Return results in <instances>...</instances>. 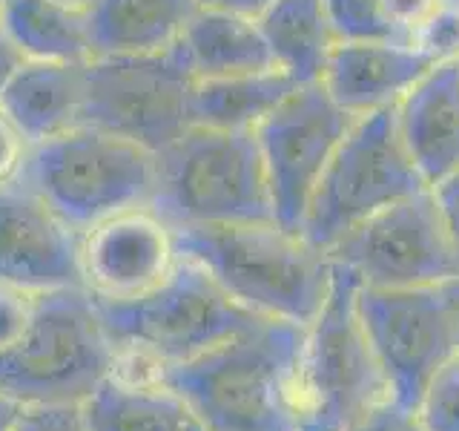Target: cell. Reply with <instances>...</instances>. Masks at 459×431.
<instances>
[{"label": "cell", "instance_id": "cell-1", "mask_svg": "<svg viewBox=\"0 0 459 431\" xmlns=\"http://www.w3.org/2000/svg\"><path fill=\"white\" fill-rule=\"evenodd\" d=\"M307 325L258 320L190 363L155 368L210 431H299Z\"/></svg>", "mask_w": 459, "mask_h": 431}, {"label": "cell", "instance_id": "cell-2", "mask_svg": "<svg viewBox=\"0 0 459 431\" xmlns=\"http://www.w3.org/2000/svg\"><path fill=\"white\" fill-rule=\"evenodd\" d=\"M178 256L201 265L238 305L270 320L310 325L319 316L333 262L276 222L176 227Z\"/></svg>", "mask_w": 459, "mask_h": 431}, {"label": "cell", "instance_id": "cell-3", "mask_svg": "<svg viewBox=\"0 0 459 431\" xmlns=\"http://www.w3.org/2000/svg\"><path fill=\"white\" fill-rule=\"evenodd\" d=\"M150 210L172 230L273 222L267 172L255 133L193 124L155 153Z\"/></svg>", "mask_w": 459, "mask_h": 431}, {"label": "cell", "instance_id": "cell-4", "mask_svg": "<svg viewBox=\"0 0 459 431\" xmlns=\"http://www.w3.org/2000/svg\"><path fill=\"white\" fill-rule=\"evenodd\" d=\"M21 187L86 233L115 213L150 207L155 153L90 124L32 144L18 172Z\"/></svg>", "mask_w": 459, "mask_h": 431}, {"label": "cell", "instance_id": "cell-5", "mask_svg": "<svg viewBox=\"0 0 459 431\" xmlns=\"http://www.w3.org/2000/svg\"><path fill=\"white\" fill-rule=\"evenodd\" d=\"M115 363L118 348L86 287L35 294L26 334L0 351V391L23 406H81Z\"/></svg>", "mask_w": 459, "mask_h": 431}, {"label": "cell", "instance_id": "cell-6", "mask_svg": "<svg viewBox=\"0 0 459 431\" xmlns=\"http://www.w3.org/2000/svg\"><path fill=\"white\" fill-rule=\"evenodd\" d=\"M92 299L118 354L143 356L155 368L190 363L258 320V313L238 305L204 268L184 256L147 294Z\"/></svg>", "mask_w": 459, "mask_h": 431}, {"label": "cell", "instance_id": "cell-7", "mask_svg": "<svg viewBox=\"0 0 459 431\" xmlns=\"http://www.w3.org/2000/svg\"><path fill=\"white\" fill-rule=\"evenodd\" d=\"M399 136L396 107L356 119L322 172L299 236L322 253L373 213L425 190Z\"/></svg>", "mask_w": 459, "mask_h": 431}, {"label": "cell", "instance_id": "cell-8", "mask_svg": "<svg viewBox=\"0 0 459 431\" xmlns=\"http://www.w3.org/2000/svg\"><path fill=\"white\" fill-rule=\"evenodd\" d=\"M359 285L353 270L333 262L327 299L307 325L299 431H344L370 406L391 397L356 313Z\"/></svg>", "mask_w": 459, "mask_h": 431}, {"label": "cell", "instance_id": "cell-9", "mask_svg": "<svg viewBox=\"0 0 459 431\" xmlns=\"http://www.w3.org/2000/svg\"><path fill=\"white\" fill-rule=\"evenodd\" d=\"M193 86L178 43L155 55L90 57L83 124L161 153L193 127Z\"/></svg>", "mask_w": 459, "mask_h": 431}, {"label": "cell", "instance_id": "cell-10", "mask_svg": "<svg viewBox=\"0 0 459 431\" xmlns=\"http://www.w3.org/2000/svg\"><path fill=\"white\" fill-rule=\"evenodd\" d=\"M356 313L391 397L416 411L434 374L459 354L454 305L445 285H359Z\"/></svg>", "mask_w": 459, "mask_h": 431}, {"label": "cell", "instance_id": "cell-11", "mask_svg": "<svg viewBox=\"0 0 459 431\" xmlns=\"http://www.w3.org/2000/svg\"><path fill=\"white\" fill-rule=\"evenodd\" d=\"M327 256L370 287L442 285L459 277L454 242L430 187L373 213Z\"/></svg>", "mask_w": 459, "mask_h": 431}, {"label": "cell", "instance_id": "cell-12", "mask_svg": "<svg viewBox=\"0 0 459 431\" xmlns=\"http://www.w3.org/2000/svg\"><path fill=\"white\" fill-rule=\"evenodd\" d=\"M356 119L325 86L299 84L253 133L267 172L273 222L299 233L322 172Z\"/></svg>", "mask_w": 459, "mask_h": 431}, {"label": "cell", "instance_id": "cell-13", "mask_svg": "<svg viewBox=\"0 0 459 431\" xmlns=\"http://www.w3.org/2000/svg\"><path fill=\"white\" fill-rule=\"evenodd\" d=\"M0 285L26 294L83 287L81 233L18 181L0 184Z\"/></svg>", "mask_w": 459, "mask_h": 431}, {"label": "cell", "instance_id": "cell-14", "mask_svg": "<svg viewBox=\"0 0 459 431\" xmlns=\"http://www.w3.org/2000/svg\"><path fill=\"white\" fill-rule=\"evenodd\" d=\"M178 262L172 227L150 207L98 222L81 236L83 287L100 299H135L161 285Z\"/></svg>", "mask_w": 459, "mask_h": 431}, {"label": "cell", "instance_id": "cell-15", "mask_svg": "<svg viewBox=\"0 0 459 431\" xmlns=\"http://www.w3.org/2000/svg\"><path fill=\"white\" fill-rule=\"evenodd\" d=\"M434 66V57L416 43H336L319 84L344 112L362 119L396 107Z\"/></svg>", "mask_w": 459, "mask_h": 431}, {"label": "cell", "instance_id": "cell-16", "mask_svg": "<svg viewBox=\"0 0 459 431\" xmlns=\"http://www.w3.org/2000/svg\"><path fill=\"white\" fill-rule=\"evenodd\" d=\"M399 136L428 187L459 170V61H442L396 104Z\"/></svg>", "mask_w": 459, "mask_h": 431}, {"label": "cell", "instance_id": "cell-17", "mask_svg": "<svg viewBox=\"0 0 459 431\" xmlns=\"http://www.w3.org/2000/svg\"><path fill=\"white\" fill-rule=\"evenodd\" d=\"M86 64L26 61L0 95V110L32 144L83 124Z\"/></svg>", "mask_w": 459, "mask_h": 431}, {"label": "cell", "instance_id": "cell-18", "mask_svg": "<svg viewBox=\"0 0 459 431\" xmlns=\"http://www.w3.org/2000/svg\"><path fill=\"white\" fill-rule=\"evenodd\" d=\"M90 431H210L178 391L155 377L112 371L81 402Z\"/></svg>", "mask_w": 459, "mask_h": 431}, {"label": "cell", "instance_id": "cell-19", "mask_svg": "<svg viewBox=\"0 0 459 431\" xmlns=\"http://www.w3.org/2000/svg\"><path fill=\"white\" fill-rule=\"evenodd\" d=\"M195 9L198 0H92L86 9L92 57L167 52Z\"/></svg>", "mask_w": 459, "mask_h": 431}, {"label": "cell", "instance_id": "cell-20", "mask_svg": "<svg viewBox=\"0 0 459 431\" xmlns=\"http://www.w3.org/2000/svg\"><path fill=\"white\" fill-rule=\"evenodd\" d=\"M178 49L195 81L279 69L273 64L258 21H247L227 12L195 9L190 23L184 26Z\"/></svg>", "mask_w": 459, "mask_h": 431}, {"label": "cell", "instance_id": "cell-21", "mask_svg": "<svg viewBox=\"0 0 459 431\" xmlns=\"http://www.w3.org/2000/svg\"><path fill=\"white\" fill-rule=\"evenodd\" d=\"M258 29L270 47L273 64L296 84L319 81L339 43L325 0H276L258 18Z\"/></svg>", "mask_w": 459, "mask_h": 431}, {"label": "cell", "instance_id": "cell-22", "mask_svg": "<svg viewBox=\"0 0 459 431\" xmlns=\"http://www.w3.org/2000/svg\"><path fill=\"white\" fill-rule=\"evenodd\" d=\"M296 86L299 84L281 69L247 72V75L230 78H201L193 86V124L253 133Z\"/></svg>", "mask_w": 459, "mask_h": 431}, {"label": "cell", "instance_id": "cell-23", "mask_svg": "<svg viewBox=\"0 0 459 431\" xmlns=\"http://www.w3.org/2000/svg\"><path fill=\"white\" fill-rule=\"evenodd\" d=\"M0 29L26 61L86 64L92 57L86 12L57 0H6Z\"/></svg>", "mask_w": 459, "mask_h": 431}, {"label": "cell", "instance_id": "cell-24", "mask_svg": "<svg viewBox=\"0 0 459 431\" xmlns=\"http://www.w3.org/2000/svg\"><path fill=\"white\" fill-rule=\"evenodd\" d=\"M325 9L339 43H413V35L387 9V0H325Z\"/></svg>", "mask_w": 459, "mask_h": 431}, {"label": "cell", "instance_id": "cell-25", "mask_svg": "<svg viewBox=\"0 0 459 431\" xmlns=\"http://www.w3.org/2000/svg\"><path fill=\"white\" fill-rule=\"evenodd\" d=\"M416 414L425 431H459V354L434 374Z\"/></svg>", "mask_w": 459, "mask_h": 431}, {"label": "cell", "instance_id": "cell-26", "mask_svg": "<svg viewBox=\"0 0 459 431\" xmlns=\"http://www.w3.org/2000/svg\"><path fill=\"white\" fill-rule=\"evenodd\" d=\"M413 43L425 49L437 64L459 61V6L437 4L434 12L416 26Z\"/></svg>", "mask_w": 459, "mask_h": 431}, {"label": "cell", "instance_id": "cell-27", "mask_svg": "<svg viewBox=\"0 0 459 431\" xmlns=\"http://www.w3.org/2000/svg\"><path fill=\"white\" fill-rule=\"evenodd\" d=\"M12 431H90L75 402L61 406H26Z\"/></svg>", "mask_w": 459, "mask_h": 431}, {"label": "cell", "instance_id": "cell-28", "mask_svg": "<svg viewBox=\"0 0 459 431\" xmlns=\"http://www.w3.org/2000/svg\"><path fill=\"white\" fill-rule=\"evenodd\" d=\"M344 431H425V426L413 409L402 406L394 397H385L362 417H356Z\"/></svg>", "mask_w": 459, "mask_h": 431}, {"label": "cell", "instance_id": "cell-29", "mask_svg": "<svg viewBox=\"0 0 459 431\" xmlns=\"http://www.w3.org/2000/svg\"><path fill=\"white\" fill-rule=\"evenodd\" d=\"M35 311V294L18 291V287L0 285V351L18 342Z\"/></svg>", "mask_w": 459, "mask_h": 431}, {"label": "cell", "instance_id": "cell-30", "mask_svg": "<svg viewBox=\"0 0 459 431\" xmlns=\"http://www.w3.org/2000/svg\"><path fill=\"white\" fill-rule=\"evenodd\" d=\"M26 153H29V141L9 121V115L0 110V184H12L18 179Z\"/></svg>", "mask_w": 459, "mask_h": 431}, {"label": "cell", "instance_id": "cell-31", "mask_svg": "<svg viewBox=\"0 0 459 431\" xmlns=\"http://www.w3.org/2000/svg\"><path fill=\"white\" fill-rule=\"evenodd\" d=\"M430 193H434V198H437L445 230H448L456 259H459V170L451 172V176H445L442 181H437L434 187H430Z\"/></svg>", "mask_w": 459, "mask_h": 431}, {"label": "cell", "instance_id": "cell-32", "mask_svg": "<svg viewBox=\"0 0 459 431\" xmlns=\"http://www.w3.org/2000/svg\"><path fill=\"white\" fill-rule=\"evenodd\" d=\"M437 4H439V0H387V9H391L394 18L413 35L416 26H420L428 14L434 12Z\"/></svg>", "mask_w": 459, "mask_h": 431}, {"label": "cell", "instance_id": "cell-33", "mask_svg": "<svg viewBox=\"0 0 459 431\" xmlns=\"http://www.w3.org/2000/svg\"><path fill=\"white\" fill-rule=\"evenodd\" d=\"M273 4H276V0H198V9L227 12V14H238V18H247V21H258Z\"/></svg>", "mask_w": 459, "mask_h": 431}, {"label": "cell", "instance_id": "cell-34", "mask_svg": "<svg viewBox=\"0 0 459 431\" xmlns=\"http://www.w3.org/2000/svg\"><path fill=\"white\" fill-rule=\"evenodd\" d=\"M26 64V55L14 47V40L0 29V95L9 86V81L14 78V72Z\"/></svg>", "mask_w": 459, "mask_h": 431}, {"label": "cell", "instance_id": "cell-35", "mask_svg": "<svg viewBox=\"0 0 459 431\" xmlns=\"http://www.w3.org/2000/svg\"><path fill=\"white\" fill-rule=\"evenodd\" d=\"M23 409H26L23 402L12 400V397H6L4 391H0V431H12Z\"/></svg>", "mask_w": 459, "mask_h": 431}, {"label": "cell", "instance_id": "cell-36", "mask_svg": "<svg viewBox=\"0 0 459 431\" xmlns=\"http://www.w3.org/2000/svg\"><path fill=\"white\" fill-rule=\"evenodd\" d=\"M445 285V294H448L451 305H454V320H456V342H459V277L451 282H442Z\"/></svg>", "mask_w": 459, "mask_h": 431}, {"label": "cell", "instance_id": "cell-37", "mask_svg": "<svg viewBox=\"0 0 459 431\" xmlns=\"http://www.w3.org/2000/svg\"><path fill=\"white\" fill-rule=\"evenodd\" d=\"M57 4H64V6H72V9H90L92 6V0H57Z\"/></svg>", "mask_w": 459, "mask_h": 431}, {"label": "cell", "instance_id": "cell-38", "mask_svg": "<svg viewBox=\"0 0 459 431\" xmlns=\"http://www.w3.org/2000/svg\"><path fill=\"white\" fill-rule=\"evenodd\" d=\"M439 4H448V6H459V0H439Z\"/></svg>", "mask_w": 459, "mask_h": 431}, {"label": "cell", "instance_id": "cell-39", "mask_svg": "<svg viewBox=\"0 0 459 431\" xmlns=\"http://www.w3.org/2000/svg\"><path fill=\"white\" fill-rule=\"evenodd\" d=\"M4 6H6V0H0V18H4Z\"/></svg>", "mask_w": 459, "mask_h": 431}]
</instances>
